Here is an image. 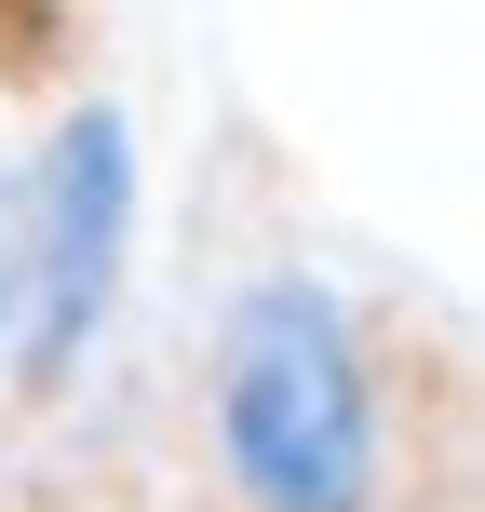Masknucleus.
I'll list each match as a JSON object with an SVG mask.
<instances>
[{"label": "nucleus", "mask_w": 485, "mask_h": 512, "mask_svg": "<svg viewBox=\"0 0 485 512\" xmlns=\"http://www.w3.org/2000/svg\"><path fill=\"white\" fill-rule=\"evenodd\" d=\"M203 418L243 512H391V351L324 270H256L216 310Z\"/></svg>", "instance_id": "obj_1"}, {"label": "nucleus", "mask_w": 485, "mask_h": 512, "mask_svg": "<svg viewBox=\"0 0 485 512\" xmlns=\"http://www.w3.org/2000/svg\"><path fill=\"white\" fill-rule=\"evenodd\" d=\"M122 230H135V149L122 108H68L27 176V243H0V337H14L27 391H68L81 337L108 324L122 283Z\"/></svg>", "instance_id": "obj_2"}]
</instances>
